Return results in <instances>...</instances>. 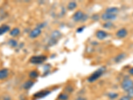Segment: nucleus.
Returning <instances> with one entry per match:
<instances>
[{"mask_svg": "<svg viewBox=\"0 0 133 100\" xmlns=\"http://www.w3.org/2000/svg\"><path fill=\"white\" fill-rule=\"evenodd\" d=\"M41 33V30L40 28H37L33 30L29 33V37L31 38H35L38 37L39 35H40Z\"/></svg>", "mask_w": 133, "mask_h": 100, "instance_id": "obj_5", "label": "nucleus"}, {"mask_svg": "<svg viewBox=\"0 0 133 100\" xmlns=\"http://www.w3.org/2000/svg\"><path fill=\"white\" fill-rule=\"evenodd\" d=\"M19 33H20V31L18 29V28H14L13 30H12L10 32V35L13 37H15V36H17L19 34Z\"/></svg>", "mask_w": 133, "mask_h": 100, "instance_id": "obj_15", "label": "nucleus"}, {"mask_svg": "<svg viewBox=\"0 0 133 100\" xmlns=\"http://www.w3.org/2000/svg\"><path fill=\"white\" fill-rule=\"evenodd\" d=\"M83 29H84V28H83V27H82V28H79V30H77V32H79V33H80V32H81V31H83Z\"/></svg>", "mask_w": 133, "mask_h": 100, "instance_id": "obj_27", "label": "nucleus"}, {"mask_svg": "<svg viewBox=\"0 0 133 100\" xmlns=\"http://www.w3.org/2000/svg\"><path fill=\"white\" fill-rule=\"evenodd\" d=\"M8 43H9V45H10L11 47H13V48H15L18 45V43L14 40H10L9 41Z\"/></svg>", "mask_w": 133, "mask_h": 100, "instance_id": "obj_19", "label": "nucleus"}, {"mask_svg": "<svg viewBox=\"0 0 133 100\" xmlns=\"http://www.w3.org/2000/svg\"><path fill=\"white\" fill-rule=\"evenodd\" d=\"M33 83H33L32 81H31V80L27 81L23 84V88H24L25 90H29V89H30V88L33 86Z\"/></svg>", "mask_w": 133, "mask_h": 100, "instance_id": "obj_13", "label": "nucleus"}, {"mask_svg": "<svg viewBox=\"0 0 133 100\" xmlns=\"http://www.w3.org/2000/svg\"><path fill=\"white\" fill-rule=\"evenodd\" d=\"M83 17H84V14H83V13L81 11H78L77 12L73 15V20L76 21V22H77V21H79L80 20H83Z\"/></svg>", "mask_w": 133, "mask_h": 100, "instance_id": "obj_4", "label": "nucleus"}, {"mask_svg": "<svg viewBox=\"0 0 133 100\" xmlns=\"http://www.w3.org/2000/svg\"><path fill=\"white\" fill-rule=\"evenodd\" d=\"M126 53H121V54H119V55H118L116 57L115 59V61L116 63L120 62V61H121L122 60H123L126 58Z\"/></svg>", "mask_w": 133, "mask_h": 100, "instance_id": "obj_14", "label": "nucleus"}, {"mask_svg": "<svg viewBox=\"0 0 133 100\" xmlns=\"http://www.w3.org/2000/svg\"><path fill=\"white\" fill-rule=\"evenodd\" d=\"M75 100H87V99L84 97H79V98H76Z\"/></svg>", "mask_w": 133, "mask_h": 100, "instance_id": "obj_25", "label": "nucleus"}, {"mask_svg": "<svg viewBox=\"0 0 133 100\" xmlns=\"http://www.w3.org/2000/svg\"><path fill=\"white\" fill-rule=\"evenodd\" d=\"M69 98L67 94L66 93H61L59 96V99L60 100H67Z\"/></svg>", "mask_w": 133, "mask_h": 100, "instance_id": "obj_18", "label": "nucleus"}, {"mask_svg": "<svg viewBox=\"0 0 133 100\" xmlns=\"http://www.w3.org/2000/svg\"><path fill=\"white\" fill-rule=\"evenodd\" d=\"M126 92H127V94H128L127 96H128V98H130V99L133 98V89H131V90H128Z\"/></svg>", "mask_w": 133, "mask_h": 100, "instance_id": "obj_21", "label": "nucleus"}, {"mask_svg": "<svg viewBox=\"0 0 133 100\" xmlns=\"http://www.w3.org/2000/svg\"><path fill=\"white\" fill-rule=\"evenodd\" d=\"M128 72H129V73H130V74H131V75H133V68H132L131 69H130V70H129V71H128Z\"/></svg>", "mask_w": 133, "mask_h": 100, "instance_id": "obj_26", "label": "nucleus"}, {"mask_svg": "<svg viewBox=\"0 0 133 100\" xmlns=\"http://www.w3.org/2000/svg\"><path fill=\"white\" fill-rule=\"evenodd\" d=\"M29 77L32 79H35V78H37L38 77V73L36 71H31L29 73Z\"/></svg>", "mask_w": 133, "mask_h": 100, "instance_id": "obj_17", "label": "nucleus"}, {"mask_svg": "<svg viewBox=\"0 0 133 100\" xmlns=\"http://www.w3.org/2000/svg\"><path fill=\"white\" fill-rule=\"evenodd\" d=\"M9 30V27L8 25H3L0 27V35H2Z\"/></svg>", "mask_w": 133, "mask_h": 100, "instance_id": "obj_12", "label": "nucleus"}, {"mask_svg": "<svg viewBox=\"0 0 133 100\" xmlns=\"http://www.w3.org/2000/svg\"><path fill=\"white\" fill-rule=\"evenodd\" d=\"M103 71H104V70H103L102 69H99L97 71H96L95 72L93 73V74L89 78L88 81L90 83L95 81L96 80L98 79L102 75V74L103 73Z\"/></svg>", "mask_w": 133, "mask_h": 100, "instance_id": "obj_2", "label": "nucleus"}, {"mask_svg": "<svg viewBox=\"0 0 133 100\" xmlns=\"http://www.w3.org/2000/svg\"><path fill=\"white\" fill-rule=\"evenodd\" d=\"M101 18L103 20H115L116 16V15H112V14L105 13H103Z\"/></svg>", "mask_w": 133, "mask_h": 100, "instance_id": "obj_9", "label": "nucleus"}, {"mask_svg": "<svg viewBox=\"0 0 133 100\" xmlns=\"http://www.w3.org/2000/svg\"><path fill=\"white\" fill-rule=\"evenodd\" d=\"M66 90H67V91L68 92H69V93L73 92V88H72L71 86H67V88H66Z\"/></svg>", "mask_w": 133, "mask_h": 100, "instance_id": "obj_23", "label": "nucleus"}, {"mask_svg": "<svg viewBox=\"0 0 133 100\" xmlns=\"http://www.w3.org/2000/svg\"><path fill=\"white\" fill-rule=\"evenodd\" d=\"M9 71L7 69H3L0 70V80L5 79L8 76Z\"/></svg>", "mask_w": 133, "mask_h": 100, "instance_id": "obj_10", "label": "nucleus"}, {"mask_svg": "<svg viewBox=\"0 0 133 100\" xmlns=\"http://www.w3.org/2000/svg\"><path fill=\"white\" fill-rule=\"evenodd\" d=\"M121 88L127 91L128 90L133 89V81L132 80H124L121 83Z\"/></svg>", "mask_w": 133, "mask_h": 100, "instance_id": "obj_1", "label": "nucleus"}, {"mask_svg": "<svg viewBox=\"0 0 133 100\" xmlns=\"http://www.w3.org/2000/svg\"><path fill=\"white\" fill-rule=\"evenodd\" d=\"M96 35H97V38H98V40H104L105 38H106L107 36V33L105 31H103V30H99L98 31L97 33H96Z\"/></svg>", "mask_w": 133, "mask_h": 100, "instance_id": "obj_7", "label": "nucleus"}, {"mask_svg": "<svg viewBox=\"0 0 133 100\" xmlns=\"http://www.w3.org/2000/svg\"><path fill=\"white\" fill-rule=\"evenodd\" d=\"M11 100V99L9 97H6V98H4V100Z\"/></svg>", "mask_w": 133, "mask_h": 100, "instance_id": "obj_28", "label": "nucleus"}, {"mask_svg": "<svg viewBox=\"0 0 133 100\" xmlns=\"http://www.w3.org/2000/svg\"><path fill=\"white\" fill-rule=\"evenodd\" d=\"M118 12V9L117 8H108L106 10V13L112 14V15H116V13Z\"/></svg>", "mask_w": 133, "mask_h": 100, "instance_id": "obj_11", "label": "nucleus"}, {"mask_svg": "<svg viewBox=\"0 0 133 100\" xmlns=\"http://www.w3.org/2000/svg\"><path fill=\"white\" fill-rule=\"evenodd\" d=\"M127 31L124 28H123L121 30H118L117 33H116V36L119 38H125L126 36L127 35Z\"/></svg>", "mask_w": 133, "mask_h": 100, "instance_id": "obj_8", "label": "nucleus"}, {"mask_svg": "<svg viewBox=\"0 0 133 100\" xmlns=\"http://www.w3.org/2000/svg\"><path fill=\"white\" fill-rule=\"evenodd\" d=\"M113 25V24L111 22H106V23H105V24H104V25H103V26H104V27H105V28H111Z\"/></svg>", "mask_w": 133, "mask_h": 100, "instance_id": "obj_22", "label": "nucleus"}, {"mask_svg": "<svg viewBox=\"0 0 133 100\" xmlns=\"http://www.w3.org/2000/svg\"><path fill=\"white\" fill-rule=\"evenodd\" d=\"M117 97H118V94L116 93H111L108 94V98H111V99H115Z\"/></svg>", "mask_w": 133, "mask_h": 100, "instance_id": "obj_20", "label": "nucleus"}, {"mask_svg": "<svg viewBox=\"0 0 133 100\" xmlns=\"http://www.w3.org/2000/svg\"><path fill=\"white\" fill-rule=\"evenodd\" d=\"M47 57L44 55H39V56H33L30 59V62L33 64H39L43 63L45 60H46Z\"/></svg>", "mask_w": 133, "mask_h": 100, "instance_id": "obj_3", "label": "nucleus"}, {"mask_svg": "<svg viewBox=\"0 0 133 100\" xmlns=\"http://www.w3.org/2000/svg\"><path fill=\"white\" fill-rule=\"evenodd\" d=\"M119 100H131V99L128 98V96H123Z\"/></svg>", "mask_w": 133, "mask_h": 100, "instance_id": "obj_24", "label": "nucleus"}, {"mask_svg": "<svg viewBox=\"0 0 133 100\" xmlns=\"http://www.w3.org/2000/svg\"><path fill=\"white\" fill-rule=\"evenodd\" d=\"M77 8V3L75 1H71L67 5V8L69 10H73Z\"/></svg>", "mask_w": 133, "mask_h": 100, "instance_id": "obj_16", "label": "nucleus"}, {"mask_svg": "<svg viewBox=\"0 0 133 100\" xmlns=\"http://www.w3.org/2000/svg\"><path fill=\"white\" fill-rule=\"evenodd\" d=\"M51 93V91H39V92L36 93L35 94H34V97L37 98H44L45 96L48 95Z\"/></svg>", "mask_w": 133, "mask_h": 100, "instance_id": "obj_6", "label": "nucleus"}]
</instances>
